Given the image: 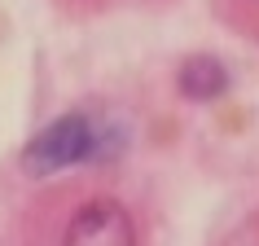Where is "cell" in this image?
I'll list each match as a JSON object with an SVG mask.
<instances>
[{"instance_id":"6da1fadb","label":"cell","mask_w":259,"mask_h":246,"mask_svg":"<svg viewBox=\"0 0 259 246\" xmlns=\"http://www.w3.org/2000/svg\"><path fill=\"white\" fill-rule=\"evenodd\" d=\"M101 132H106V123L88 119L79 110L57 114L31 137V145L22 150V167L31 176H53V172H66L79 163H101Z\"/></svg>"},{"instance_id":"7a4b0ae2","label":"cell","mask_w":259,"mask_h":246,"mask_svg":"<svg viewBox=\"0 0 259 246\" xmlns=\"http://www.w3.org/2000/svg\"><path fill=\"white\" fill-rule=\"evenodd\" d=\"M62 246H137L132 211L123 202H114V198H88L66 220Z\"/></svg>"},{"instance_id":"3957f363","label":"cell","mask_w":259,"mask_h":246,"mask_svg":"<svg viewBox=\"0 0 259 246\" xmlns=\"http://www.w3.org/2000/svg\"><path fill=\"white\" fill-rule=\"evenodd\" d=\"M233 88V75H229V66L220 62V57H211V53H193V57H185L180 62V70H176V93L185 97V101H220V97Z\"/></svg>"}]
</instances>
